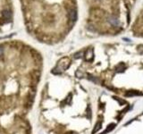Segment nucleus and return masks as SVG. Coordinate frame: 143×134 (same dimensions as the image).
Masks as SVG:
<instances>
[{
  "instance_id": "nucleus-1",
  "label": "nucleus",
  "mask_w": 143,
  "mask_h": 134,
  "mask_svg": "<svg viewBox=\"0 0 143 134\" xmlns=\"http://www.w3.org/2000/svg\"><path fill=\"white\" fill-rule=\"evenodd\" d=\"M42 68L41 56L23 41L0 43V134H32L29 115Z\"/></svg>"
},
{
  "instance_id": "nucleus-2",
  "label": "nucleus",
  "mask_w": 143,
  "mask_h": 134,
  "mask_svg": "<svg viewBox=\"0 0 143 134\" xmlns=\"http://www.w3.org/2000/svg\"><path fill=\"white\" fill-rule=\"evenodd\" d=\"M13 6L12 0H0V29L13 22Z\"/></svg>"
},
{
  "instance_id": "nucleus-3",
  "label": "nucleus",
  "mask_w": 143,
  "mask_h": 134,
  "mask_svg": "<svg viewBox=\"0 0 143 134\" xmlns=\"http://www.w3.org/2000/svg\"><path fill=\"white\" fill-rule=\"evenodd\" d=\"M70 65V59L68 57H63L55 65V67L52 70V73L54 75L62 74L66 69H68Z\"/></svg>"
},
{
  "instance_id": "nucleus-4",
  "label": "nucleus",
  "mask_w": 143,
  "mask_h": 134,
  "mask_svg": "<svg viewBox=\"0 0 143 134\" xmlns=\"http://www.w3.org/2000/svg\"><path fill=\"white\" fill-rule=\"evenodd\" d=\"M69 18H70L72 22H75L76 21V19H77V13H76L75 10L72 9L69 11Z\"/></svg>"
},
{
  "instance_id": "nucleus-5",
  "label": "nucleus",
  "mask_w": 143,
  "mask_h": 134,
  "mask_svg": "<svg viewBox=\"0 0 143 134\" xmlns=\"http://www.w3.org/2000/svg\"><path fill=\"white\" fill-rule=\"evenodd\" d=\"M108 22H109L112 25H114V26H116V25L119 24V22H118L117 18H115V17H114V16L109 17V18H108Z\"/></svg>"
},
{
  "instance_id": "nucleus-6",
  "label": "nucleus",
  "mask_w": 143,
  "mask_h": 134,
  "mask_svg": "<svg viewBox=\"0 0 143 134\" xmlns=\"http://www.w3.org/2000/svg\"><path fill=\"white\" fill-rule=\"evenodd\" d=\"M93 59V50L92 49H89L87 53H86V60L91 61Z\"/></svg>"
},
{
  "instance_id": "nucleus-7",
  "label": "nucleus",
  "mask_w": 143,
  "mask_h": 134,
  "mask_svg": "<svg viewBox=\"0 0 143 134\" xmlns=\"http://www.w3.org/2000/svg\"><path fill=\"white\" fill-rule=\"evenodd\" d=\"M114 126H115V124H111L110 126H108V128H107V130H106V131H105L103 133H101V134H106L107 132H108V131H111L114 128Z\"/></svg>"
},
{
  "instance_id": "nucleus-8",
  "label": "nucleus",
  "mask_w": 143,
  "mask_h": 134,
  "mask_svg": "<svg viewBox=\"0 0 143 134\" xmlns=\"http://www.w3.org/2000/svg\"><path fill=\"white\" fill-rule=\"evenodd\" d=\"M134 95H142L141 93H139V92H129L127 96H134Z\"/></svg>"
}]
</instances>
